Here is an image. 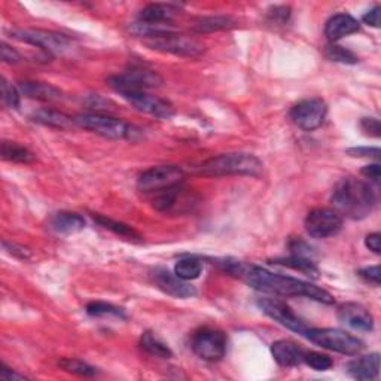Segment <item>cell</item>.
Instances as JSON below:
<instances>
[{"label": "cell", "mask_w": 381, "mask_h": 381, "mask_svg": "<svg viewBox=\"0 0 381 381\" xmlns=\"http://www.w3.org/2000/svg\"><path fill=\"white\" fill-rule=\"evenodd\" d=\"M184 179V170L177 166H157L143 171L138 179V188L143 194L153 195L160 190L182 185Z\"/></svg>", "instance_id": "8992f818"}, {"label": "cell", "mask_w": 381, "mask_h": 381, "mask_svg": "<svg viewBox=\"0 0 381 381\" xmlns=\"http://www.w3.org/2000/svg\"><path fill=\"white\" fill-rule=\"evenodd\" d=\"M271 17L280 23H285L289 18V8H274V12L271 14Z\"/></svg>", "instance_id": "bcb514c9"}, {"label": "cell", "mask_w": 381, "mask_h": 381, "mask_svg": "<svg viewBox=\"0 0 381 381\" xmlns=\"http://www.w3.org/2000/svg\"><path fill=\"white\" fill-rule=\"evenodd\" d=\"M195 171L198 175L222 177V176H253L258 177L264 171V164L252 153H222L212 157L199 164Z\"/></svg>", "instance_id": "3957f363"}, {"label": "cell", "mask_w": 381, "mask_h": 381, "mask_svg": "<svg viewBox=\"0 0 381 381\" xmlns=\"http://www.w3.org/2000/svg\"><path fill=\"white\" fill-rule=\"evenodd\" d=\"M271 355L280 367L292 368L301 365L304 362L305 350L289 340H279L271 346Z\"/></svg>", "instance_id": "e0dca14e"}, {"label": "cell", "mask_w": 381, "mask_h": 381, "mask_svg": "<svg viewBox=\"0 0 381 381\" xmlns=\"http://www.w3.org/2000/svg\"><path fill=\"white\" fill-rule=\"evenodd\" d=\"M58 367L61 369L67 371V373H72V374H76V375H80V377H94L96 375V368L85 364V362L83 360H78V359H70V358H65L61 359L58 362Z\"/></svg>", "instance_id": "4dcf8cb0"}, {"label": "cell", "mask_w": 381, "mask_h": 381, "mask_svg": "<svg viewBox=\"0 0 381 381\" xmlns=\"http://www.w3.org/2000/svg\"><path fill=\"white\" fill-rule=\"evenodd\" d=\"M0 153H2V158L5 161L17 162V164H30V162L34 161L33 152L15 142H3Z\"/></svg>", "instance_id": "d4e9b609"}, {"label": "cell", "mask_w": 381, "mask_h": 381, "mask_svg": "<svg viewBox=\"0 0 381 381\" xmlns=\"http://www.w3.org/2000/svg\"><path fill=\"white\" fill-rule=\"evenodd\" d=\"M0 87H2V100L3 103L12 109H17L18 106H20V89L15 88L12 84H9L8 80L5 78H2V80H0Z\"/></svg>", "instance_id": "e575fe53"}, {"label": "cell", "mask_w": 381, "mask_h": 381, "mask_svg": "<svg viewBox=\"0 0 381 381\" xmlns=\"http://www.w3.org/2000/svg\"><path fill=\"white\" fill-rule=\"evenodd\" d=\"M358 274L365 280L368 283H373L374 286H380V279H381V271L378 265L374 267H367L358 271Z\"/></svg>", "instance_id": "74e56055"}, {"label": "cell", "mask_w": 381, "mask_h": 381, "mask_svg": "<svg viewBox=\"0 0 381 381\" xmlns=\"http://www.w3.org/2000/svg\"><path fill=\"white\" fill-rule=\"evenodd\" d=\"M75 122L78 127L88 131H93L102 138L112 139V140H122V139H133V135L138 133L134 127L127 124L118 118L103 115V113H84L75 116Z\"/></svg>", "instance_id": "5b68a950"}, {"label": "cell", "mask_w": 381, "mask_h": 381, "mask_svg": "<svg viewBox=\"0 0 381 381\" xmlns=\"http://www.w3.org/2000/svg\"><path fill=\"white\" fill-rule=\"evenodd\" d=\"M347 373L353 378L362 381L375 380L380 374V355L371 353V355L353 359L347 365Z\"/></svg>", "instance_id": "d6986e66"}, {"label": "cell", "mask_w": 381, "mask_h": 381, "mask_svg": "<svg viewBox=\"0 0 381 381\" xmlns=\"http://www.w3.org/2000/svg\"><path fill=\"white\" fill-rule=\"evenodd\" d=\"M3 248L8 253H11L12 257L18 258V259H21V261H25V259H29L32 257V252L21 246V244H17V243H11V241H3Z\"/></svg>", "instance_id": "8d00e7d4"}, {"label": "cell", "mask_w": 381, "mask_h": 381, "mask_svg": "<svg viewBox=\"0 0 381 381\" xmlns=\"http://www.w3.org/2000/svg\"><path fill=\"white\" fill-rule=\"evenodd\" d=\"M237 24L234 18L225 17V15H215V17H204L199 18L198 21L194 23L193 29L197 33H212V32H219L232 29V27Z\"/></svg>", "instance_id": "cb8c5ba5"}, {"label": "cell", "mask_w": 381, "mask_h": 381, "mask_svg": "<svg viewBox=\"0 0 381 381\" xmlns=\"http://www.w3.org/2000/svg\"><path fill=\"white\" fill-rule=\"evenodd\" d=\"M190 347L194 353L207 362L221 360L226 353V335L215 328H199L193 334L190 338Z\"/></svg>", "instance_id": "ba28073f"}, {"label": "cell", "mask_w": 381, "mask_h": 381, "mask_svg": "<svg viewBox=\"0 0 381 381\" xmlns=\"http://www.w3.org/2000/svg\"><path fill=\"white\" fill-rule=\"evenodd\" d=\"M153 282H155V285L162 292L170 296L186 299L197 295V290L194 286H190L188 282L177 277L175 273H170L168 270H155V273H153Z\"/></svg>", "instance_id": "2e32d148"}, {"label": "cell", "mask_w": 381, "mask_h": 381, "mask_svg": "<svg viewBox=\"0 0 381 381\" xmlns=\"http://www.w3.org/2000/svg\"><path fill=\"white\" fill-rule=\"evenodd\" d=\"M124 100H127L133 107L138 111L155 116L158 120H170L175 115V107L171 106L167 100H162L157 96L148 94L146 91H131L121 94Z\"/></svg>", "instance_id": "5bb4252c"}, {"label": "cell", "mask_w": 381, "mask_h": 381, "mask_svg": "<svg viewBox=\"0 0 381 381\" xmlns=\"http://www.w3.org/2000/svg\"><path fill=\"white\" fill-rule=\"evenodd\" d=\"M87 313L89 316H93V317L111 316V317H120V319H125V313H124L122 308H118V307H115L112 304L100 303V301L89 303L87 305Z\"/></svg>", "instance_id": "1f68e13d"}, {"label": "cell", "mask_w": 381, "mask_h": 381, "mask_svg": "<svg viewBox=\"0 0 381 381\" xmlns=\"http://www.w3.org/2000/svg\"><path fill=\"white\" fill-rule=\"evenodd\" d=\"M203 273V262L194 257L180 258L175 265V274L180 277L185 282L195 280Z\"/></svg>", "instance_id": "83f0119b"}, {"label": "cell", "mask_w": 381, "mask_h": 381, "mask_svg": "<svg viewBox=\"0 0 381 381\" xmlns=\"http://www.w3.org/2000/svg\"><path fill=\"white\" fill-rule=\"evenodd\" d=\"M334 210L350 219H364L374 210L377 195L373 186L365 180L346 177L340 180L332 193Z\"/></svg>", "instance_id": "7a4b0ae2"}, {"label": "cell", "mask_w": 381, "mask_h": 381, "mask_svg": "<svg viewBox=\"0 0 381 381\" xmlns=\"http://www.w3.org/2000/svg\"><path fill=\"white\" fill-rule=\"evenodd\" d=\"M14 39L33 45L48 54H61L70 47V41L66 36L39 29H15L11 32Z\"/></svg>", "instance_id": "30bf717a"}, {"label": "cell", "mask_w": 381, "mask_h": 381, "mask_svg": "<svg viewBox=\"0 0 381 381\" xmlns=\"http://www.w3.org/2000/svg\"><path fill=\"white\" fill-rule=\"evenodd\" d=\"M177 9L175 5L152 3L144 6L139 14V21L153 25H168L173 20Z\"/></svg>", "instance_id": "ffe728a7"}, {"label": "cell", "mask_w": 381, "mask_h": 381, "mask_svg": "<svg viewBox=\"0 0 381 381\" xmlns=\"http://www.w3.org/2000/svg\"><path fill=\"white\" fill-rule=\"evenodd\" d=\"M328 107L322 98H305L290 109V120L305 131H313L323 124Z\"/></svg>", "instance_id": "7c38bea8"}, {"label": "cell", "mask_w": 381, "mask_h": 381, "mask_svg": "<svg viewBox=\"0 0 381 381\" xmlns=\"http://www.w3.org/2000/svg\"><path fill=\"white\" fill-rule=\"evenodd\" d=\"M304 364H307L314 371H328L332 368L334 362L328 355L317 351H305L304 355Z\"/></svg>", "instance_id": "836d02e7"}, {"label": "cell", "mask_w": 381, "mask_h": 381, "mask_svg": "<svg viewBox=\"0 0 381 381\" xmlns=\"http://www.w3.org/2000/svg\"><path fill=\"white\" fill-rule=\"evenodd\" d=\"M0 380H5V381H18V380H25V377L23 374H18L15 373V371H12L11 368L8 367H2V369H0Z\"/></svg>", "instance_id": "f6af8a7d"}, {"label": "cell", "mask_w": 381, "mask_h": 381, "mask_svg": "<svg viewBox=\"0 0 381 381\" xmlns=\"http://www.w3.org/2000/svg\"><path fill=\"white\" fill-rule=\"evenodd\" d=\"M304 338L317 344L322 349L337 351L347 356H356L364 350V342L340 329L308 328L304 334Z\"/></svg>", "instance_id": "277c9868"}, {"label": "cell", "mask_w": 381, "mask_h": 381, "mask_svg": "<svg viewBox=\"0 0 381 381\" xmlns=\"http://www.w3.org/2000/svg\"><path fill=\"white\" fill-rule=\"evenodd\" d=\"M325 56L331 61L342 63V65H356L359 61V58L355 56V52H351L350 50L344 47H340V45H329V47H326Z\"/></svg>", "instance_id": "d6a6232c"}, {"label": "cell", "mask_w": 381, "mask_h": 381, "mask_svg": "<svg viewBox=\"0 0 381 381\" xmlns=\"http://www.w3.org/2000/svg\"><path fill=\"white\" fill-rule=\"evenodd\" d=\"M182 185H176L173 188L160 190V193L153 194L152 195L153 208H157L158 212H167V210H170V208L176 204V199H177V197L180 194V190H182Z\"/></svg>", "instance_id": "f546056e"}, {"label": "cell", "mask_w": 381, "mask_h": 381, "mask_svg": "<svg viewBox=\"0 0 381 381\" xmlns=\"http://www.w3.org/2000/svg\"><path fill=\"white\" fill-rule=\"evenodd\" d=\"M338 319L341 323L347 325L349 328L369 332L374 329V317L368 308L356 303H346L338 307Z\"/></svg>", "instance_id": "9a60e30c"}, {"label": "cell", "mask_w": 381, "mask_h": 381, "mask_svg": "<svg viewBox=\"0 0 381 381\" xmlns=\"http://www.w3.org/2000/svg\"><path fill=\"white\" fill-rule=\"evenodd\" d=\"M162 83L161 76L157 72L148 69H131L125 74L113 75L107 79V84L113 88L116 93H131V91H148Z\"/></svg>", "instance_id": "9c48e42d"}, {"label": "cell", "mask_w": 381, "mask_h": 381, "mask_svg": "<svg viewBox=\"0 0 381 381\" xmlns=\"http://www.w3.org/2000/svg\"><path fill=\"white\" fill-rule=\"evenodd\" d=\"M360 25L355 17L349 14H337L331 17L328 23L325 25V34L328 41L337 42L346 36H350L353 33L359 32Z\"/></svg>", "instance_id": "ac0fdd59"}, {"label": "cell", "mask_w": 381, "mask_h": 381, "mask_svg": "<svg viewBox=\"0 0 381 381\" xmlns=\"http://www.w3.org/2000/svg\"><path fill=\"white\" fill-rule=\"evenodd\" d=\"M362 21L371 27H375V29H378L380 27V6H374L373 9H369V11L364 17H362Z\"/></svg>", "instance_id": "7bdbcfd3"}, {"label": "cell", "mask_w": 381, "mask_h": 381, "mask_svg": "<svg viewBox=\"0 0 381 381\" xmlns=\"http://www.w3.org/2000/svg\"><path fill=\"white\" fill-rule=\"evenodd\" d=\"M360 173L364 175L367 179H369L371 182L374 184H380V177H381V168H380V164H369V166H365L364 168L360 170Z\"/></svg>", "instance_id": "b9f144b4"}, {"label": "cell", "mask_w": 381, "mask_h": 381, "mask_svg": "<svg viewBox=\"0 0 381 381\" xmlns=\"http://www.w3.org/2000/svg\"><path fill=\"white\" fill-rule=\"evenodd\" d=\"M0 57H2V61L5 63H11V65H15L21 60L20 52L15 51L12 47H9L8 43H2V48H0Z\"/></svg>", "instance_id": "60d3db41"}, {"label": "cell", "mask_w": 381, "mask_h": 381, "mask_svg": "<svg viewBox=\"0 0 381 381\" xmlns=\"http://www.w3.org/2000/svg\"><path fill=\"white\" fill-rule=\"evenodd\" d=\"M20 93L32 100H38V102H57L61 98V91L58 88L52 87L45 83H32V80H24L20 85H18Z\"/></svg>", "instance_id": "44dd1931"}, {"label": "cell", "mask_w": 381, "mask_h": 381, "mask_svg": "<svg viewBox=\"0 0 381 381\" xmlns=\"http://www.w3.org/2000/svg\"><path fill=\"white\" fill-rule=\"evenodd\" d=\"M219 265L226 274L243 280L244 283H248L253 289L261 290V292L280 296H303L314 299V301L326 305L335 304V299L328 290L317 287L308 282H303V280L271 273L265 268L244 264V262L237 259H224L219 262Z\"/></svg>", "instance_id": "6da1fadb"}, {"label": "cell", "mask_w": 381, "mask_h": 381, "mask_svg": "<svg viewBox=\"0 0 381 381\" xmlns=\"http://www.w3.org/2000/svg\"><path fill=\"white\" fill-rule=\"evenodd\" d=\"M305 231L313 239H328L342 228V216L334 208H314L305 217Z\"/></svg>", "instance_id": "8fae6325"}, {"label": "cell", "mask_w": 381, "mask_h": 381, "mask_svg": "<svg viewBox=\"0 0 381 381\" xmlns=\"http://www.w3.org/2000/svg\"><path fill=\"white\" fill-rule=\"evenodd\" d=\"M51 226L54 231L61 234H75L85 228V219L78 213L61 212L52 217Z\"/></svg>", "instance_id": "603a6c76"}, {"label": "cell", "mask_w": 381, "mask_h": 381, "mask_svg": "<svg viewBox=\"0 0 381 381\" xmlns=\"http://www.w3.org/2000/svg\"><path fill=\"white\" fill-rule=\"evenodd\" d=\"M151 50L168 52L173 56L186 57V58H198L204 54V45L198 41L188 38L184 34H177L175 32H170L167 34H162L160 38H153L144 41Z\"/></svg>", "instance_id": "52a82bcc"}, {"label": "cell", "mask_w": 381, "mask_h": 381, "mask_svg": "<svg viewBox=\"0 0 381 381\" xmlns=\"http://www.w3.org/2000/svg\"><path fill=\"white\" fill-rule=\"evenodd\" d=\"M360 127L368 135H373V138H380L381 134V125L377 118H362Z\"/></svg>", "instance_id": "f35d334b"}, {"label": "cell", "mask_w": 381, "mask_h": 381, "mask_svg": "<svg viewBox=\"0 0 381 381\" xmlns=\"http://www.w3.org/2000/svg\"><path fill=\"white\" fill-rule=\"evenodd\" d=\"M365 246L374 253H378L381 252V235L380 232H373V234H368L367 239H365Z\"/></svg>", "instance_id": "ee69618b"}, {"label": "cell", "mask_w": 381, "mask_h": 381, "mask_svg": "<svg viewBox=\"0 0 381 381\" xmlns=\"http://www.w3.org/2000/svg\"><path fill=\"white\" fill-rule=\"evenodd\" d=\"M289 250H290V253H292V257H298V258L313 259V257H314V250L312 249V246H308V244L301 239L290 240L289 241Z\"/></svg>", "instance_id": "d590c367"}, {"label": "cell", "mask_w": 381, "mask_h": 381, "mask_svg": "<svg viewBox=\"0 0 381 381\" xmlns=\"http://www.w3.org/2000/svg\"><path fill=\"white\" fill-rule=\"evenodd\" d=\"M140 347L148 351L149 355L157 356L161 359H170L173 356V351L170 350V347L164 341H161L157 335H153L152 332H144L140 337Z\"/></svg>", "instance_id": "f1b7e54d"}, {"label": "cell", "mask_w": 381, "mask_h": 381, "mask_svg": "<svg viewBox=\"0 0 381 381\" xmlns=\"http://www.w3.org/2000/svg\"><path fill=\"white\" fill-rule=\"evenodd\" d=\"M94 219L98 225H102L103 228L112 231L113 234L120 235V237H124L127 240H131V241H142V235L133 230L130 225L127 224H122V222H118V221H113L111 219V217H106V216H94Z\"/></svg>", "instance_id": "4316f807"}, {"label": "cell", "mask_w": 381, "mask_h": 381, "mask_svg": "<svg viewBox=\"0 0 381 381\" xmlns=\"http://www.w3.org/2000/svg\"><path fill=\"white\" fill-rule=\"evenodd\" d=\"M347 153L350 157H355V158H375V160H378L381 155L378 148H351V149H347Z\"/></svg>", "instance_id": "ab89813d"}, {"label": "cell", "mask_w": 381, "mask_h": 381, "mask_svg": "<svg viewBox=\"0 0 381 381\" xmlns=\"http://www.w3.org/2000/svg\"><path fill=\"white\" fill-rule=\"evenodd\" d=\"M258 307L264 312L268 317L280 323L289 331H292L298 335L304 337L305 331L308 329V326L299 319V317L290 310V308L280 301V299H273V298H261L258 299Z\"/></svg>", "instance_id": "4fadbf2b"}, {"label": "cell", "mask_w": 381, "mask_h": 381, "mask_svg": "<svg viewBox=\"0 0 381 381\" xmlns=\"http://www.w3.org/2000/svg\"><path fill=\"white\" fill-rule=\"evenodd\" d=\"M271 264L292 268V270L299 271V273H303V274H305V276H310V277H313V279L319 277V268H317L316 262H314L313 259L298 258V257H292V255H290L289 258L274 259L273 262H271Z\"/></svg>", "instance_id": "484cf974"}, {"label": "cell", "mask_w": 381, "mask_h": 381, "mask_svg": "<svg viewBox=\"0 0 381 381\" xmlns=\"http://www.w3.org/2000/svg\"><path fill=\"white\" fill-rule=\"evenodd\" d=\"M32 120L34 122H38L41 125L45 127H51V129H58V130H67L70 127L76 125L75 118H72L66 113L54 111V109H39V111H36L32 116Z\"/></svg>", "instance_id": "7402d4cb"}]
</instances>
